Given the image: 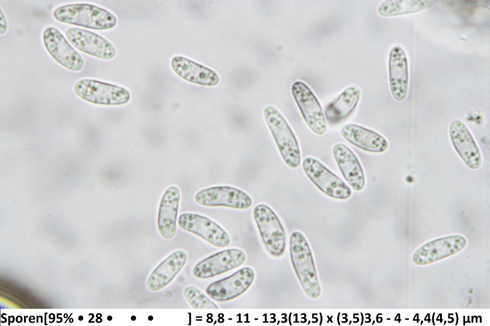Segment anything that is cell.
<instances>
[{"instance_id":"ac0fdd59","label":"cell","mask_w":490,"mask_h":326,"mask_svg":"<svg viewBox=\"0 0 490 326\" xmlns=\"http://www.w3.org/2000/svg\"><path fill=\"white\" fill-rule=\"evenodd\" d=\"M340 132L346 141L363 150L382 153L388 148V142L382 136L358 124L348 123L341 128Z\"/></svg>"},{"instance_id":"44dd1931","label":"cell","mask_w":490,"mask_h":326,"mask_svg":"<svg viewBox=\"0 0 490 326\" xmlns=\"http://www.w3.org/2000/svg\"><path fill=\"white\" fill-rule=\"evenodd\" d=\"M186 253L176 251L163 260L151 273L147 282L149 290L157 291L169 284L185 265Z\"/></svg>"},{"instance_id":"cb8c5ba5","label":"cell","mask_w":490,"mask_h":326,"mask_svg":"<svg viewBox=\"0 0 490 326\" xmlns=\"http://www.w3.org/2000/svg\"><path fill=\"white\" fill-rule=\"evenodd\" d=\"M184 295L194 308H219L215 303L194 286L187 287L184 290Z\"/></svg>"},{"instance_id":"9a60e30c","label":"cell","mask_w":490,"mask_h":326,"mask_svg":"<svg viewBox=\"0 0 490 326\" xmlns=\"http://www.w3.org/2000/svg\"><path fill=\"white\" fill-rule=\"evenodd\" d=\"M449 133L455 149L465 163L472 169L479 168L482 162L481 154L465 124L458 120L453 121Z\"/></svg>"},{"instance_id":"6da1fadb","label":"cell","mask_w":490,"mask_h":326,"mask_svg":"<svg viewBox=\"0 0 490 326\" xmlns=\"http://www.w3.org/2000/svg\"><path fill=\"white\" fill-rule=\"evenodd\" d=\"M290 251L293 267L303 289L310 297H318L320 289L312 252L301 233L295 231L291 234Z\"/></svg>"},{"instance_id":"8fae6325","label":"cell","mask_w":490,"mask_h":326,"mask_svg":"<svg viewBox=\"0 0 490 326\" xmlns=\"http://www.w3.org/2000/svg\"><path fill=\"white\" fill-rule=\"evenodd\" d=\"M246 259L245 253L239 249L220 251L204 259L194 268V275L199 278H208L234 269Z\"/></svg>"},{"instance_id":"e0dca14e","label":"cell","mask_w":490,"mask_h":326,"mask_svg":"<svg viewBox=\"0 0 490 326\" xmlns=\"http://www.w3.org/2000/svg\"><path fill=\"white\" fill-rule=\"evenodd\" d=\"M180 200L179 189L174 186L169 187L161 198L157 224L160 234L165 238L171 239L175 234Z\"/></svg>"},{"instance_id":"52a82bcc","label":"cell","mask_w":490,"mask_h":326,"mask_svg":"<svg viewBox=\"0 0 490 326\" xmlns=\"http://www.w3.org/2000/svg\"><path fill=\"white\" fill-rule=\"evenodd\" d=\"M292 94L306 124L315 134L321 135L327 130V124L322 107L310 88L301 81L295 82Z\"/></svg>"},{"instance_id":"30bf717a","label":"cell","mask_w":490,"mask_h":326,"mask_svg":"<svg viewBox=\"0 0 490 326\" xmlns=\"http://www.w3.org/2000/svg\"><path fill=\"white\" fill-rule=\"evenodd\" d=\"M254 278L253 270L249 267L242 268L233 274L216 281L207 287V294L214 300L223 302L232 300L245 292Z\"/></svg>"},{"instance_id":"484cf974","label":"cell","mask_w":490,"mask_h":326,"mask_svg":"<svg viewBox=\"0 0 490 326\" xmlns=\"http://www.w3.org/2000/svg\"><path fill=\"white\" fill-rule=\"evenodd\" d=\"M78 319H79V320H80V321H82V320H83V316H79L78 317Z\"/></svg>"},{"instance_id":"7c38bea8","label":"cell","mask_w":490,"mask_h":326,"mask_svg":"<svg viewBox=\"0 0 490 326\" xmlns=\"http://www.w3.org/2000/svg\"><path fill=\"white\" fill-rule=\"evenodd\" d=\"M43 39L48 51L59 64L72 70L82 69L84 62L81 56L58 29L52 27L47 28L44 32Z\"/></svg>"},{"instance_id":"2e32d148","label":"cell","mask_w":490,"mask_h":326,"mask_svg":"<svg viewBox=\"0 0 490 326\" xmlns=\"http://www.w3.org/2000/svg\"><path fill=\"white\" fill-rule=\"evenodd\" d=\"M333 152L338 166L347 183L354 190H362L365 185V175L355 154L342 143L336 144Z\"/></svg>"},{"instance_id":"d6986e66","label":"cell","mask_w":490,"mask_h":326,"mask_svg":"<svg viewBox=\"0 0 490 326\" xmlns=\"http://www.w3.org/2000/svg\"><path fill=\"white\" fill-rule=\"evenodd\" d=\"M172 67L180 77L196 84L212 86L219 82V77L214 70L182 56H175Z\"/></svg>"},{"instance_id":"ffe728a7","label":"cell","mask_w":490,"mask_h":326,"mask_svg":"<svg viewBox=\"0 0 490 326\" xmlns=\"http://www.w3.org/2000/svg\"><path fill=\"white\" fill-rule=\"evenodd\" d=\"M389 81L392 94L398 101L405 98L408 86V70L406 55L402 48L392 49L389 58Z\"/></svg>"},{"instance_id":"9c48e42d","label":"cell","mask_w":490,"mask_h":326,"mask_svg":"<svg viewBox=\"0 0 490 326\" xmlns=\"http://www.w3.org/2000/svg\"><path fill=\"white\" fill-rule=\"evenodd\" d=\"M178 225L183 229L197 235L216 247L223 248L230 242L229 235L219 225L203 215L184 213L178 218Z\"/></svg>"},{"instance_id":"4fadbf2b","label":"cell","mask_w":490,"mask_h":326,"mask_svg":"<svg viewBox=\"0 0 490 326\" xmlns=\"http://www.w3.org/2000/svg\"><path fill=\"white\" fill-rule=\"evenodd\" d=\"M66 35L75 47L91 55L109 59L116 54L115 48L108 41L93 32L72 27L66 31Z\"/></svg>"},{"instance_id":"7402d4cb","label":"cell","mask_w":490,"mask_h":326,"mask_svg":"<svg viewBox=\"0 0 490 326\" xmlns=\"http://www.w3.org/2000/svg\"><path fill=\"white\" fill-rule=\"evenodd\" d=\"M361 96L357 86L346 88L325 108V117L331 124H336L347 118L355 109Z\"/></svg>"},{"instance_id":"5b68a950","label":"cell","mask_w":490,"mask_h":326,"mask_svg":"<svg viewBox=\"0 0 490 326\" xmlns=\"http://www.w3.org/2000/svg\"><path fill=\"white\" fill-rule=\"evenodd\" d=\"M74 90L80 98L97 104L122 105L127 103L130 97L129 91L124 88L93 79L79 80Z\"/></svg>"},{"instance_id":"d4e9b609","label":"cell","mask_w":490,"mask_h":326,"mask_svg":"<svg viewBox=\"0 0 490 326\" xmlns=\"http://www.w3.org/2000/svg\"><path fill=\"white\" fill-rule=\"evenodd\" d=\"M0 34H3L6 30L7 24L5 17L0 10Z\"/></svg>"},{"instance_id":"277c9868","label":"cell","mask_w":490,"mask_h":326,"mask_svg":"<svg viewBox=\"0 0 490 326\" xmlns=\"http://www.w3.org/2000/svg\"><path fill=\"white\" fill-rule=\"evenodd\" d=\"M253 213L262 240L268 251L274 256L282 255L286 246L285 233L276 213L265 204L256 205Z\"/></svg>"},{"instance_id":"603a6c76","label":"cell","mask_w":490,"mask_h":326,"mask_svg":"<svg viewBox=\"0 0 490 326\" xmlns=\"http://www.w3.org/2000/svg\"><path fill=\"white\" fill-rule=\"evenodd\" d=\"M428 0H388L380 4L378 12L383 16H393L416 12L432 5Z\"/></svg>"},{"instance_id":"5bb4252c","label":"cell","mask_w":490,"mask_h":326,"mask_svg":"<svg viewBox=\"0 0 490 326\" xmlns=\"http://www.w3.org/2000/svg\"><path fill=\"white\" fill-rule=\"evenodd\" d=\"M466 244V239L460 235L439 238L419 248L414 254L413 259L419 264L431 263L458 252Z\"/></svg>"},{"instance_id":"8992f818","label":"cell","mask_w":490,"mask_h":326,"mask_svg":"<svg viewBox=\"0 0 490 326\" xmlns=\"http://www.w3.org/2000/svg\"><path fill=\"white\" fill-rule=\"evenodd\" d=\"M302 167L312 182L327 196L341 200L351 196V190L344 182L316 159L305 158Z\"/></svg>"},{"instance_id":"4316f807","label":"cell","mask_w":490,"mask_h":326,"mask_svg":"<svg viewBox=\"0 0 490 326\" xmlns=\"http://www.w3.org/2000/svg\"><path fill=\"white\" fill-rule=\"evenodd\" d=\"M112 317L111 316H109L107 317V319L108 320H109V321H110L111 320H112Z\"/></svg>"},{"instance_id":"7a4b0ae2","label":"cell","mask_w":490,"mask_h":326,"mask_svg":"<svg viewBox=\"0 0 490 326\" xmlns=\"http://www.w3.org/2000/svg\"><path fill=\"white\" fill-rule=\"evenodd\" d=\"M59 21L88 28L103 30L114 27L116 17L107 10L97 6L77 3L57 8L53 13Z\"/></svg>"},{"instance_id":"3957f363","label":"cell","mask_w":490,"mask_h":326,"mask_svg":"<svg viewBox=\"0 0 490 326\" xmlns=\"http://www.w3.org/2000/svg\"><path fill=\"white\" fill-rule=\"evenodd\" d=\"M264 115L283 160L290 167L297 168L301 161L300 150L297 139L286 119L272 106L264 109Z\"/></svg>"},{"instance_id":"ba28073f","label":"cell","mask_w":490,"mask_h":326,"mask_svg":"<svg viewBox=\"0 0 490 326\" xmlns=\"http://www.w3.org/2000/svg\"><path fill=\"white\" fill-rule=\"evenodd\" d=\"M196 201L206 207H225L245 210L250 207L252 200L243 190L228 186H216L198 191Z\"/></svg>"}]
</instances>
